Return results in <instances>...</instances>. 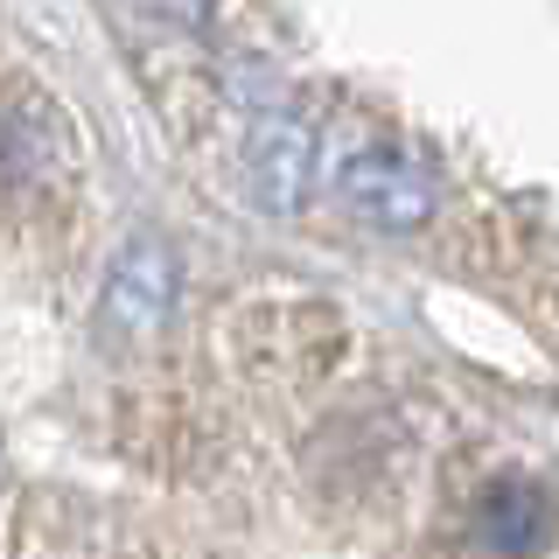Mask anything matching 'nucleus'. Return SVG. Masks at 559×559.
I'll list each match as a JSON object with an SVG mask.
<instances>
[{
	"label": "nucleus",
	"instance_id": "1",
	"mask_svg": "<svg viewBox=\"0 0 559 559\" xmlns=\"http://www.w3.org/2000/svg\"><path fill=\"white\" fill-rule=\"evenodd\" d=\"M175 287H182V259H175L168 238L140 231L127 252L112 259V273H105V301H98V329L112 343H154L168 329L175 314Z\"/></svg>",
	"mask_w": 559,
	"mask_h": 559
},
{
	"label": "nucleus",
	"instance_id": "2",
	"mask_svg": "<svg viewBox=\"0 0 559 559\" xmlns=\"http://www.w3.org/2000/svg\"><path fill=\"white\" fill-rule=\"evenodd\" d=\"M245 175H252V197L273 217H294L314 197V119L294 112V105H273L245 140Z\"/></svg>",
	"mask_w": 559,
	"mask_h": 559
},
{
	"label": "nucleus",
	"instance_id": "3",
	"mask_svg": "<svg viewBox=\"0 0 559 559\" xmlns=\"http://www.w3.org/2000/svg\"><path fill=\"white\" fill-rule=\"evenodd\" d=\"M336 197H343L349 217L378 224V231H413V224L433 217V182L419 175V162L384 154V147L349 154L343 175H336Z\"/></svg>",
	"mask_w": 559,
	"mask_h": 559
},
{
	"label": "nucleus",
	"instance_id": "4",
	"mask_svg": "<svg viewBox=\"0 0 559 559\" xmlns=\"http://www.w3.org/2000/svg\"><path fill=\"white\" fill-rule=\"evenodd\" d=\"M63 162H70V133H63L57 105L43 92L0 98V168H8L14 182H43V175H57Z\"/></svg>",
	"mask_w": 559,
	"mask_h": 559
},
{
	"label": "nucleus",
	"instance_id": "5",
	"mask_svg": "<svg viewBox=\"0 0 559 559\" xmlns=\"http://www.w3.org/2000/svg\"><path fill=\"white\" fill-rule=\"evenodd\" d=\"M538 538H546V503H538V489H497V497H483V546L503 552V559H532Z\"/></svg>",
	"mask_w": 559,
	"mask_h": 559
}]
</instances>
